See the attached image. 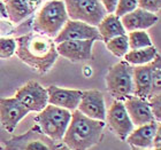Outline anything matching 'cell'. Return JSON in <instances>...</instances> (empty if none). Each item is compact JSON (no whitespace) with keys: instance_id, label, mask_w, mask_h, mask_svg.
<instances>
[{"instance_id":"7a4b0ae2","label":"cell","mask_w":161,"mask_h":150,"mask_svg":"<svg viewBox=\"0 0 161 150\" xmlns=\"http://www.w3.org/2000/svg\"><path fill=\"white\" fill-rule=\"evenodd\" d=\"M105 123L84 116L77 109L71 111V119L62 137V143L71 150H89L99 143Z\"/></svg>"},{"instance_id":"d6986e66","label":"cell","mask_w":161,"mask_h":150,"mask_svg":"<svg viewBox=\"0 0 161 150\" xmlns=\"http://www.w3.org/2000/svg\"><path fill=\"white\" fill-rule=\"evenodd\" d=\"M152 65L151 63L145 65H137L132 68V84H134L135 96L146 99L150 97L152 86Z\"/></svg>"},{"instance_id":"e0dca14e","label":"cell","mask_w":161,"mask_h":150,"mask_svg":"<svg viewBox=\"0 0 161 150\" xmlns=\"http://www.w3.org/2000/svg\"><path fill=\"white\" fill-rule=\"evenodd\" d=\"M43 0H3L8 20L13 24H19L29 17Z\"/></svg>"},{"instance_id":"4316f807","label":"cell","mask_w":161,"mask_h":150,"mask_svg":"<svg viewBox=\"0 0 161 150\" xmlns=\"http://www.w3.org/2000/svg\"><path fill=\"white\" fill-rule=\"evenodd\" d=\"M148 106L151 108V111L154 116V119L157 122H160L161 119V94L153 95L147 99Z\"/></svg>"},{"instance_id":"83f0119b","label":"cell","mask_w":161,"mask_h":150,"mask_svg":"<svg viewBox=\"0 0 161 150\" xmlns=\"http://www.w3.org/2000/svg\"><path fill=\"white\" fill-rule=\"evenodd\" d=\"M138 8L147 10L150 13L157 14L160 10L161 0H137Z\"/></svg>"},{"instance_id":"4fadbf2b","label":"cell","mask_w":161,"mask_h":150,"mask_svg":"<svg viewBox=\"0 0 161 150\" xmlns=\"http://www.w3.org/2000/svg\"><path fill=\"white\" fill-rule=\"evenodd\" d=\"M96 40H68L57 44L58 55L71 61V62H83L92 59V47Z\"/></svg>"},{"instance_id":"277c9868","label":"cell","mask_w":161,"mask_h":150,"mask_svg":"<svg viewBox=\"0 0 161 150\" xmlns=\"http://www.w3.org/2000/svg\"><path fill=\"white\" fill-rule=\"evenodd\" d=\"M70 111L47 104L43 110L38 112L37 117L35 118V122L42 131V133H44L53 141L59 142L62 140L68 125L70 123Z\"/></svg>"},{"instance_id":"484cf974","label":"cell","mask_w":161,"mask_h":150,"mask_svg":"<svg viewBox=\"0 0 161 150\" xmlns=\"http://www.w3.org/2000/svg\"><path fill=\"white\" fill-rule=\"evenodd\" d=\"M136 8H138L137 0H118V5H116L114 14L118 17H122L125 14L131 13Z\"/></svg>"},{"instance_id":"3957f363","label":"cell","mask_w":161,"mask_h":150,"mask_svg":"<svg viewBox=\"0 0 161 150\" xmlns=\"http://www.w3.org/2000/svg\"><path fill=\"white\" fill-rule=\"evenodd\" d=\"M69 20L62 0H50L42 5L34 18L35 32L55 38Z\"/></svg>"},{"instance_id":"8fae6325","label":"cell","mask_w":161,"mask_h":150,"mask_svg":"<svg viewBox=\"0 0 161 150\" xmlns=\"http://www.w3.org/2000/svg\"><path fill=\"white\" fill-rule=\"evenodd\" d=\"M101 40L100 34L98 32L97 27H92L80 21L68 20L64 28L61 29L57 37L54 38V43L60 44L68 40Z\"/></svg>"},{"instance_id":"4dcf8cb0","label":"cell","mask_w":161,"mask_h":150,"mask_svg":"<svg viewBox=\"0 0 161 150\" xmlns=\"http://www.w3.org/2000/svg\"><path fill=\"white\" fill-rule=\"evenodd\" d=\"M153 150H161V124L160 126L158 127L157 130V133H155V137L153 139Z\"/></svg>"},{"instance_id":"8992f818","label":"cell","mask_w":161,"mask_h":150,"mask_svg":"<svg viewBox=\"0 0 161 150\" xmlns=\"http://www.w3.org/2000/svg\"><path fill=\"white\" fill-rule=\"evenodd\" d=\"M68 18L98 27L106 15V10L100 0H62Z\"/></svg>"},{"instance_id":"9c48e42d","label":"cell","mask_w":161,"mask_h":150,"mask_svg":"<svg viewBox=\"0 0 161 150\" xmlns=\"http://www.w3.org/2000/svg\"><path fill=\"white\" fill-rule=\"evenodd\" d=\"M108 126L116 137L122 141H125L128 135L135 130V126L128 115L123 101L114 100L111 107L106 112V118Z\"/></svg>"},{"instance_id":"ffe728a7","label":"cell","mask_w":161,"mask_h":150,"mask_svg":"<svg viewBox=\"0 0 161 150\" xmlns=\"http://www.w3.org/2000/svg\"><path fill=\"white\" fill-rule=\"evenodd\" d=\"M97 29L101 40L105 43L112 38L127 34V31L124 30L123 25L121 23L120 17H118L115 14H106L104 18L100 21V23L98 24Z\"/></svg>"},{"instance_id":"f1b7e54d","label":"cell","mask_w":161,"mask_h":150,"mask_svg":"<svg viewBox=\"0 0 161 150\" xmlns=\"http://www.w3.org/2000/svg\"><path fill=\"white\" fill-rule=\"evenodd\" d=\"M14 25L10 21H7L6 18L0 20V37H5V34H13Z\"/></svg>"},{"instance_id":"30bf717a","label":"cell","mask_w":161,"mask_h":150,"mask_svg":"<svg viewBox=\"0 0 161 150\" xmlns=\"http://www.w3.org/2000/svg\"><path fill=\"white\" fill-rule=\"evenodd\" d=\"M28 115L29 110L14 96L0 99V124L6 132L13 133L17 124Z\"/></svg>"},{"instance_id":"836d02e7","label":"cell","mask_w":161,"mask_h":150,"mask_svg":"<svg viewBox=\"0 0 161 150\" xmlns=\"http://www.w3.org/2000/svg\"><path fill=\"white\" fill-rule=\"evenodd\" d=\"M131 150H151V149H142V148L132 147V146H131Z\"/></svg>"},{"instance_id":"ba28073f","label":"cell","mask_w":161,"mask_h":150,"mask_svg":"<svg viewBox=\"0 0 161 150\" xmlns=\"http://www.w3.org/2000/svg\"><path fill=\"white\" fill-rule=\"evenodd\" d=\"M14 97L29 112H40L46 107L48 102V95L45 87H43L38 81L30 80L16 91Z\"/></svg>"},{"instance_id":"5b68a950","label":"cell","mask_w":161,"mask_h":150,"mask_svg":"<svg viewBox=\"0 0 161 150\" xmlns=\"http://www.w3.org/2000/svg\"><path fill=\"white\" fill-rule=\"evenodd\" d=\"M106 88L116 101H125L134 95L132 67L125 61L112 65L106 75Z\"/></svg>"},{"instance_id":"44dd1931","label":"cell","mask_w":161,"mask_h":150,"mask_svg":"<svg viewBox=\"0 0 161 150\" xmlns=\"http://www.w3.org/2000/svg\"><path fill=\"white\" fill-rule=\"evenodd\" d=\"M158 55V49L154 46H151L147 48H142V49L129 50L123 57L127 63L137 67V65H145V64L151 63Z\"/></svg>"},{"instance_id":"d6a6232c","label":"cell","mask_w":161,"mask_h":150,"mask_svg":"<svg viewBox=\"0 0 161 150\" xmlns=\"http://www.w3.org/2000/svg\"><path fill=\"white\" fill-rule=\"evenodd\" d=\"M55 150H71V149H69L68 147H66L64 143H60V144H58V146H57Z\"/></svg>"},{"instance_id":"5bb4252c","label":"cell","mask_w":161,"mask_h":150,"mask_svg":"<svg viewBox=\"0 0 161 150\" xmlns=\"http://www.w3.org/2000/svg\"><path fill=\"white\" fill-rule=\"evenodd\" d=\"M46 91L48 95V100H47L48 104L66 109L70 112L77 109L80 97H82V93H83V91L68 90V88H62L55 85H50L46 88Z\"/></svg>"},{"instance_id":"7402d4cb","label":"cell","mask_w":161,"mask_h":150,"mask_svg":"<svg viewBox=\"0 0 161 150\" xmlns=\"http://www.w3.org/2000/svg\"><path fill=\"white\" fill-rule=\"evenodd\" d=\"M128 43H129V49H142L153 46L151 37L148 36L146 31H131L127 34Z\"/></svg>"},{"instance_id":"ac0fdd59","label":"cell","mask_w":161,"mask_h":150,"mask_svg":"<svg viewBox=\"0 0 161 150\" xmlns=\"http://www.w3.org/2000/svg\"><path fill=\"white\" fill-rule=\"evenodd\" d=\"M159 126H160V122H157V120L138 126L128 135L125 141L132 147L142 148V149H152L153 139H154Z\"/></svg>"},{"instance_id":"7c38bea8","label":"cell","mask_w":161,"mask_h":150,"mask_svg":"<svg viewBox=\"0 0 161 150\" xmlns=\"http://www.w3.org/2000/svg\"><path fill=\"white\" fill-rule=\"evenodd\" d=\"M77 110L91 119L105 122L107 110L105 106L104 94L98 90L83 91Z\"/></svg>"},{"instance_id":"603a6c76","label":"cell","mask_w":161,"mask_h":150,"mask_svg":"<svg viewBox=\"0 0 161 150\" xmlns=\"http://www.w3.org/2000/svg\"><path fill=\"white\" fill-rule=\"evenodd\" d=\"M106 47L114 56L116 57H123L125 54L129 52V43H128L127 34L118 36L115 38H112L108 41H106Z\"/></svg>"},{"instance_id":"f546056e","label":"cell","mask_w":161,"mask_h":150,"mask_svg":"<svg viewBox=\"0 0 161 150\" xmlns=\"http://www.w3.org/2000/svg\"><path fill=\"white\" fill-rule=\"evenodd\" d=\"M101 5L104 6L105 10L107 14H114L116 5H118V0H100Z\"/></svg>"},{"instance_id":"52a82bcc","label":"cell","mask_w":161,"mask_h":150,"mask_svg":"<svg viewBox=\"0 0 161 150\" xmlns=\"http://www.w3.org/2000/svg\"><path fill=\"white\" fill-rule=\"evenodd\" d=\"M46 137L37 125H35L24 134L10 137L5 141L3 150H55L58 144Z\"/></svg>"},{"instance_id":"d4e9b609","label":"cell","mask_w":161,"mask_h":150,"mask_svg":"<svg viewBox=\"0 0 161 150\" xmlns=\"http://www.w3.org/2000/svg\"><path fill=\"white\" fill-rule=\"evenodd\" d=\"M16 41L14 38L0 37V59H9L15 54Z\"/></svg>"},{"instance_id":"2e32d148","label":"cell","mask_w":161,"mask_h":150,"mask_svg":"<svg viewBox=\"0 0 161 150\" xmlns=\"http://www.w3.org/2000/svg\"><path fill=\"white\" fill-rule=\"evenodd\" d=\"M159 17L157 14L150 13L142 8H136L131 13H128L120 17V21L124 30L128 32L131 31H145L153 27L158 22Z\"/></svg>"},{"instance_id":"cb8c5ba5","label":"cell","mask_w":161,"mask_h":150,"mask_svg":"<svg viewBox=\"0 0 161 150\" xmlns=\"http://www.w3.org/2000/svg\"><path fill=\"white\" fill-rule=\"evenodd\" d=\"M152 65V86L150 96L153 95H159L161 94V61L160 55L155 57L154 60L151 62Z\"/></svg>"},{"instance_id":"9a60e30c","label":"cell","mask_w":161,"mask_h":150,"mask_svg":"<svg viewBox=\"0 0 161 150\" xmlns=\"http://www.w3.org/2000/svg\"><path fill=\"white\" fill-rule=\"evenodd\" d=\"M123 103L134 126H142L155 120L146 99L131 95Z\"/></svg>"},{"instance_id":"e575fe53","label":"cell","mask_w":161,"mask_h":150,"mask_svg":"<svg viewBox=\"0 0 161 150\" xmlns=\"http://www.w3.org/2000/svg\"><path fill=\"white\" fill-rule=\"evenodd\" d=\"M0 150H3V147L1 146V144H0Z\"/></svg>"},{"instance_id":"6da1fadb","label":"cell","mask_w":161,"mask_h":150,"mask_svg":"<svg viewBox=\"0 0 161 150\" xmlns=\"http://www.w3.org/2000/svg\"><path fill=\"white\" fill-rule=\"evenodd\" d=\"M15 54L23 63L39 72L46 74L58 60V52L53 38L30 32L15 38Z\"/></svg>"},{"instance_id":"1f68e13d","label":"cell","mask_w":161,"mask_h":150,"mask_svg":"<svg viewBox=\"0 0 161 150\" xmlns=\"http://www.w3.org/2000/svg\"><path fill=\"white\" fill-rule=\"evenodd\" d=\"M0 18H7V13H6V7L3 3V0H0Z\"/></svg>"}]
</instances>
